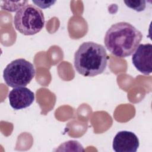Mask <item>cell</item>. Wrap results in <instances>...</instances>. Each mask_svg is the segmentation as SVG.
<instances>
[{
    "label": "cell",
    "instance_id": "cell-1",
    "mask_svg": "<svg viewBox=\"0 0 152 152\" xmlns=\"http://www.w3.org/2000/svg\"><path fill=\"white\" fill-rule=\"evenodd\" d=\"M142 33L131 24L119 22L112 25L106 33L104 42L107 49L119 58L131 56L142 39Z\"/></svg>",
    "mask_w": 152,
    "mask_h": 152
},
{
    "label": "cell",
    "instance_id": "cell-5",
    "mask_svg": "<svg viewBox=\"0 0 152 152\" xmlns=\"http://www.w3.org/2000/svg\"><path fill=\"white\" fill-rule=\"evenodd\" d=\"M132 64L136 69L144 75L152 72V45L140 44L132 57Z\"/></svg>",
    "mask_w": 152,
    "mask_h": 152
},
{
    "label": "cell",
    "instance_id": "cell-4",
    "mask_svg": "<svg viewBox=\"0 0 152 152\" xmlns=\"http://www.w3.org/2000/svg\"><path fill=\"white\" fill-rule=\"evenodd\" d=\"M35 75L33 65L28 61L19 58L8 64L3 72L5 83L11 87H25Z\"/></svg>",
    "mask_w": 152,
    "mask_h": 152
},
{
    "label": "cell",
    "instance_id": "cell-6",
    "mask_svg": "<svg viewBox=\"0 0 152 152\" xmlns=\"http://www.w3.org/2000/svg\"><path fill=\"white\" fill-rule=\"evenodd\" d=\"M139 145V140L134 132L121 131L115 136L112 147L116 152H136Z\"/></svg>",
    "mask_w": 152,
    "mask_h": 152
},
{
    "label": "cell",
    "instance_id": "cell-7",
    "mask_svg": "<svg viewBox=\"0 0 152 152\" xmlns=\"http://www.w3.org/2000/svg\"><path fill=\"white\" fill-rule=\"evenodd\" d=\"M8 99L10 106L14 109H22L30 106L33 103L34 94L27 87H16L9 93Z\"/></svg>",
    "mask_w": 152,
    "mask_h": 152
},
{
    "label": "cell",
    "instance_id": "cell-3",
    "mask_svg": "<svg viewBox=\"0 0 152 152\" xmlns=\"http://www.w3.org/2000/svg\"><path fill=\"white\" fill-rule=\"evenodd\" d=\"M15 28L20 33L30 36L38 33L44 27L43 12L32 4H27L17 11L14 17Z\"/></svg>",
    "mask_w": 152,
    "mask_h": 152
},
{
    "label": "cell",
    "instance_id": "cell-8",
    "mask_svg": "<svg viewBox=\"0 0 152 152\" xmlns=\"http://www.w3.org/2000/svg\"><path fill=\"white\" fill-rule=\"evenodd\" d=\"M28 1H1V8L5 11L10 12H14L18 11L20 9L26 5Z\"/></svg>",
    "mask_w": 152,
    "mask_h": 152
},
{
    "label": "cell",
    "instance_id": "cell-10",
    "mask_svg": "<svg viewBox=\"0 0 152 152\" xmlns=\"http://www.w3.org/2000/svg\"><path fill=\"white\" fill-rule=\"evenodd\" d=\"M32 2L36 4L37 6L41 8H49L51 5H52L56 1H32Z\"/></svg>",
    "mask_w": 152,
    "mask_h": 152
},
{
    "label": "cell",
    "instance_id": "cell-2",
    "mask_svg": "<svg viewBox=\"0 0 152 152\" xmlns=\"http://www.w3.org/2000/svg\"><path fill=\"white\" fill-rule=\"evenodd\" d=\"M104 47L93 42L83 43L74 54V65L80 74L92 77L102 74L107 64Z\"/></svg>",
    "mask_w": 152,
    "mask_h": 152
},
{
    "label": "cell",
    "instance_id": "cell-9",
    "mask_svg": "<svg viewBox=\"0 0 152 152\" xmlns=\"http://www.w3.org/2000/svg\"><path fill=\"white\" fill-rule=\"evenodd\" d=\"M124 3L126 4V5L137 11V12H141L144 10L145 8L146 5V1L141 0V1H124Z\"/></svg>",
    "mask_w": 152,
    "mask_h": 152
}]
</instances>
